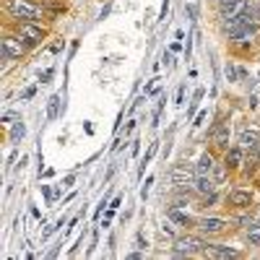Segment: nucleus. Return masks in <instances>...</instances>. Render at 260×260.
I'll list each match as a JSON object with an SVG mask.
<instances>
[{"label":"nucleus","mask_w":260,"mask_h":260,"mask_svg":"<svg viewBox=\"0 0 260 260\" xmlns=\"http://www.w3.org/2000/svg\"><path fill=\"white\" fill-rule=\"evenodd\" d=\"M203 250H206V242L198 234H182V237H175V242H172V255L175 257L203 255Z\"/></svg>","instance_id":"f257e3e1"},{"label":"nucleus","mask_w":260,"mask_h":260,"mask_svg":"<svg viewBox=\"0 0 260 260\" xmlns=\"http://www.w3.org/2000/svg\"><path fill=\"white\" fill-rule=\"evenodd\" d=\"M6 8L13 18H21V21H42V16H45V8L31 3V0H8Z\"/></svg>","instance_id":"f03ea898"},{"label":"nucleus","mask_w":260,"mask_h":260,"mask_svg":"<svg viewBox=\"0 0 260 260\" xmlns=\"http://www.w3.org/2000/svg\"><path fill=\"white\" fill-rule=\"evenodd\" d=\"M16 34L24 39L26 47H37L47 39V29L39 24V21H18L16 24Z\"/></svg>","instance_id":"7ed1b4c3"},{"label":"nucleus","mask_w":260,"mask_h":260,"mask_svg":"<svg viewBox=\"0 0 260 260\" xmlns=\"http://www.w3.org/2000/svg\"><path fill=\"white\" fill-rule=\"evenodd\" d=\"M195 180H198V172H195V167L180 161L169 169V182L177 185V187H195Z\"/></svg>","instance_id":"20e7f679"},{"label":"nucleus","mask_w":260,"mask_h":260,"mask_svg":"<svg viewBox=\"0 0 260 260\" xmlns=\"http://www.w3.org/2000/svg\"><path fill=\"white\" fill-rule=\"evenodd\" d=\"M0 50H3V60H21L26 55V45L18 34H6L3 42H0Z\"/></svg>","instance_id":"39448f33"},{"label":"nucleus","mask_w":260,"mask_h":260,"mask_svg":"<svg viewBox=\"0 0 260 260\" xmlns=\"http://www.w3.org/2000/svg\"><path fill=\"white\" fill-rule=\"evenodd\" d=\"M226 226H229V221L219 219V216H203V219L195 221V229H198L201 234H221Z\"/></svg>","instance_id":"423d86ee"},{"label":"nucleus","mask_w":260,"mask_h":260,"mask_svg":"<svg viewBox=\"0 0 260 260\" xmlns=\"http://www.w3.org/2000/svg\"><path fill=\"white\" fill-rule=\"evenodd\" d=\"M208 138H211V143H213L216 148L226 151V148H229V125H226V122H221V120H219V122H213Z\"/></svg>","instance_id":"0eeeda50"},{"label":"nucleus","mask_w":260,"mask_h":260,"mask_svg":"<svg viewBox=\"0 0 260 260\" xmlns=\"http://www.w3.org/2000/svg\"><path fill=\"white\" fill-rule=\"evenodd\" d=\"M226 203L237 211H242V208H250L252 206V192L250 190H242V187H234L229 195H226Z\"/></svg>","instance_id":"6e6552de"},{"label":"nucleus","mask_w":260,"mask_h":260,"mask_svg":"<svg viewBox=\"0 0 260 260\" xmlns=\"http://www.w3.org/2000/svg\"><path fill=\"white\" fill-rule=\"evenodd\" d=\"M206 257H213V260H229V257H240V252L232 250V247H224V245H206L203 250Z\"/></svg>","instance_id":"1a4fd4ad"},{"label":"nucleus","mask_w":260,"mask_h":260,"mask_svg":"<svg viewBox=\"0 0 260 260\" xmlns=\"http://www.w3.org/2000/svg\"><path fill=\"white\" fill-rule=\"evenodd\" d=\"M224 164H226L229 172H232V169H240V167L245 164V151H242L240 146L226 148V151H224Z\"/></svg>","instance_id":"9d476101"},{"label":"nucleus","mask_w":260,"mask_h":260,"mask_svg":"<svg viewBox=\"0 0 260 260\" xmlns=\"http://www.w3.org/2000/svg\"><path fill=\"white\" fill-rule=\"evenodd\" d=\"M257 143H260V130H242V133H240V143H237V146H240L242 151H250V154H252V151L257 148Z\"/></svg>","instance_id":"9b49d317"},{"label":"nucleus","mask_w":260,"mask_h":260,"mask_svg":"<svg viewBox=\"0 0 260 260\" xmlns=\"http://www.w3.org/2000/svg\"><path fill=\"white\" fill-rule=\"evenodd\" d=\"M213 180L211 175H198V180H195V192H201V195H211L213 192Z\"/></svg>","instance_id":"f8f14e48"},{"label":"nucleus","mask_w":260,"mask_h":260,"mask_svg":"<svg viewBox=\"0 0 260 260\" xmlns=\"http://www.w3.org/2000/svg\"><path fill=\"white\" fill-rule=\"evenodd\" d=\"M213 156L211 154H203L201 159H198V164H195V172H198V175H211L213 172Z\"/></svg>","instance_id":"ddd939ff"},{"label":"nucleus","mask_w":260,"mask_h":260,"mask_svg":"<svg viewBox=\"0 0 260 260\" xmlns=\"http://www.w3.org/2000/svg\"><path fill=\"white\" fill-rule=\"evenodd\" d=\"M247 245L260 247V221H252V224L247 226Z\"/></svg>","instance_id":"4468645a"},{"label":"nucleus","mask_w":260,"mask_h":260,"mask_svg":"<svg viewBox=\"0 0 260 260\" xmlns=\"http://www.w3.org/2000/svg\"><path fill=\"white\" fill-rule=\"evenodd\" d=\"M169 216H172V221H177L180 226H195V221L190 219L187 213H180L177 208H169Z\"/></svg>","instance_id":"2eb2a0df"},{"label":"nucleus","mask_w":260,"mask_h":260,"mask_svg":"<svg viewBox=\"0 0 260 260\" xmlns=\"http://www.w3.org/2000/svg\"><path fill=\"white\" fill-rule=\"evenodd\" d=\"M42 8L50 11L52 16H57V13L65 11V0H42Z\"/></svg>","instance_id":"dca6fc26"},{"label":"nucleus","mask_w":260,"mask_h":260,"mask_svg":"<svg viewBox=\"0 0 260 260\" xmlns=\"http://www.w3.org/2000/svg\"><path fill=\"white\" fill-rule=\"evenodd\" d=\"M57 112H60V96L55 94V96H50V104H47V120H55Z\"/></svg>","instance_id":"f3484780"},{"label":"nucleus","mask_w":260,"mask_h":260,"mask_svg":"<svg viewBox=\"0 0 260 260\" xmlns=\"http://www.w3.org/2000/svg\"><path fill=\"white\" fill-rule=\"evenodd\" d=\"M24 133H26V127H24V122H18V125H13V130H11V141H18V138H24Z\"/></svg>","instance_id":"a211bd4d"},{"label":"nucleus","mask_w":260,"mask_h":260,"mask_svg":"<svg viewBox=\"0 0 260 260\" xmlns=\"http://www.w3.org/2000/svg\"><path fill=\"white\" fill-rule=\"evenodd\" d=\"M37 94V89H34V86H29V89H24V94H21V99H31Z\"/></svg>","instance_id":"6ab92c4d"},{"label":"nucleus","mask_w":260,"mask_h":260,"mask_svg":"<svg viewBox=\"0 0 260 260\" xmlns=\"http://www.w3.org/2000/svg\"><path fill=\"white\" fill-rule=\"evenodd\" d=\"M226 78H229V81H237V71L232 68V65H226Z\"/></svg>","instance_id":"aec40b11"},{"label":"nucleus","mask_w":260,"mask_h":260,"mask_svg":"<svg viewBox=\"0 0 260 260\" xmlns=\"http://www.w3.org/2000/svg\"><path fill=\"white\" fill-rule=\"evenodd\" d=\"M161 232H164V234H172V232H175V226H172V221H164V224H161Z\"/></svg>","instance_id":"412c9836"},{"label":"nucleus","mask_w":260,"mask_h":260,"mask_svg":"<svg viewBox=\"0 0 260 260\" xmlns=\"http://www.w3.org/2000/svg\"><path fill=\"white\" fill-rule=\"evenodd\" d=\"M50 78H52V68H47L45 73H42V83H47Z\"/></svg>","instance_id":"4be33fe9"},{"label":"nucleus","mask_w":260,"mask_h":260,"mask_svg":"<svg viewBox=\"0 0 260 260\" xmlns=\"http://www.w3.org/2000/svg\"><path fill=\"white\" fill-rule=\"evenodd\" d=\"M182 99H185V86H180V91H177V104H182Z\"/></svg>","instance_id":"5701e85b"},{"label":"nucleus","mask_w":260,"mask_h":260,"mask_svg":"<svg viewBox=\"0 0 260 260\" xmlns=\"http://www.w3.org/2000/svg\"><path fill=\"white\" fill-rule=\"evenodd\" d=\"M203 120H206V112H201V115H198V117H195V122H192V125H195V127H198V125H201V122H203Z\"/></svg>","instance_id":"b1692460"},{"label":"nucleus","mask_w":260,"mask_h":260,"mask_svg":"<svg viewBox=\"0 0 260 260\" xmlns=\"http://www.w3.org/2000/svg\"><path fill=\"white\" fill-rule=\"evenodd\" d=\"M76 182V175H68V177H65V187H71Z\"/></svg>","instance_id":"393cba45"},{"label":"nucleus","mask_w":260,"mask_h":260,"mask_svg":"<svg viewBox=\"0 0 260 260\" xmlns=\"http://www.w3.org/2000/svg\"><path fill=\"white\" fill-rule=\"evenodd\" d=\"M167 8H169V0H164V6H161V18H167Z\"/></svg>","instance_id":"a878e982"},{"label":"nucleus","mask_w":260,"mask_h":260,"mask_svg":"<svg viewBox=\"0 0 260 260\" xmlns=\"http://www.w3.org/2000/svg\"><path fill=\"white\" fill-rule=\"evenodd\" d=\"M252 154H255V156H257V161H260V143H257V148L252 151Z\"/></svg>","instance_id":"bb28decb"},{"label":"nucleus","mask_w":260,"mask_h":260,"mask_svg":"<svg viewBox=\"0 0 260 260\" xmlns=\"http://www.w3.org/2000/svg\"><path fill=\"white\" fill-rule=\"evenodd\" d=\"M255 13H257V21H260V6H257V8H255Z\"/></svg>","instance_id":"cd10ccee"},{"label":"nucleus","mask_w":260,"mask_h":260,"mask_svg":"<svg viewBox=\"0 0 260 260\" xmlns=\"http://www.w3.org/2000/svg\"><path fill=\"white\" fill-rule=\"evenodd\" d=\"M216 3H224V0H216Z\"/></svg>","instance_id":"c85d7f7f"}]
</instances>
